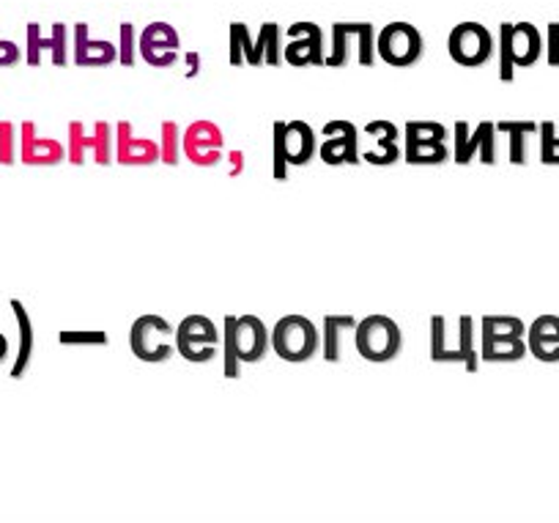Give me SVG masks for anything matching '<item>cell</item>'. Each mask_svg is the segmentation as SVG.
<instances>
[{
	"instance_id": "1",
	"label": "cell",
	"mask_w": 559,
	"mask_h": 523,
	"mask_svg": "<svg viewBox=\"0 0 559 523\" xmlns=\"http://www.w3.org/2000/svg\"><path fill=\"white\" fill-rule=\"evenodd\" d=\"M272 352V329L258 316H225L223 321V376L239 379L241 365H258Z\"/></svg>"
},
{
	"instance_id": "2",
	"label": "cell",
	"mask_w": 559,
	"mask_h": 523,
	"mask_svg": "<svg viewBox=\"0 0 559 523\" xmlns=\"http://www.w3.org/2000/svg\"><path fill=\"white\" fill-rule=\"evenodd\" d=\"M431 362L459 365L466 373L480 370V348H477L475 318L461 316L453 323L444 316H431Z\"/></svg>"
},
{
	"instance_id": "3",
	"label": "cell",
	"mask_w": 559,
	"mask_h": 523,
	"mask_svg": "<svg viewBox=\"0 0 559 523\" xmlns=\"http://www.w3.org/2000/svg\"><path fill=\"white\" fill-rule=\"evenodd\" d=\"M319 156V134L308 121L272 123V179L286 181L288 167H308Z\"/></svg>"
},
{
	"instance_id": "4",
	"label": "cell",
	"mask_w": 559,
	"mask_h": 523,
	"mask_svg": "<svg viewBox=\"0 0 559 523\" xmlns=\"http://www.w3.org/2000/svg\"><path fill=\"white\" fill-rule=\"evenodd\" d=\"M526 326L515 316H486L480 321V362L508 365L526 357Z\"/></svg>"
},
{
	"instance_id": "5",
	"label": "cell",
	"mask_w": 559,
	"mask_h": 523,
	"mask_svg": "<svg viewBox=\"0 0 559 523\" xmlns=\"http://www.w3.org/2000/svg\"><path fill=\"white\" fill-rule=\"evenodd\" d=\"M272 352L292 365L310 362L321 352V332L310 318L283 316L272 326Z\"/></svg>"
},
{
	"instance_id": "6",
	"label": "cell",
	"mask_w": 559,
	"mask_h": 523,
	"mask_svg": "<svg viewBox=\"0 0 559 523\" xmlns=\"http://www.w3.org/2000/svg\"><path fill=\"white\" fill-rule=\"evenodd\" d=\"M354 348L368 362L386 365L401 357L403 332L390 316L376 312V316L357 321V329H354Z\"/></svg>"
},
{
	"instance_id": "7",
	"label": "cell",
	"mask_w": 559,
	"mask_h": 523,
	"mask_svg": "<svg viewBox=\"0 0 559 523\" xmlns=\"http://www.w3.org/2000/svg\"><path fill=\"white\" fill-rule=\"evenodd\" d=\"M174 334L176 326H170V321L148 312V316L134 318V323L129 326V348L140 362L163 365L176 354Z\"/></svg>"
},
{
	"instance_id": "8",
	"label": "cell",
	"mask_w": 559,
	"mask_h": 523,
	"mask_svg": "<svg viewBox=\"0 0 559 523\" xmlns=\"http://www.w3.org/2000/svg\"><path fill=\"white\" fill-rule=\"evenodd\" d=\"M540 56L543 39L537 28L526 23L502 25V31H499V78L504 83H513V74L519 67H535Z\"/></svg>"
},
{
	"instance_id": "9",
	"label": "cell",
	"mask_w": 559,
	"mask_h": 523,
	"mask_svg": "<svg viewBox=\"0 0 559 523\" xmlns=\"http://www.w3.org/2000/svg\"><path fill=\"white\" fill-rule=\"evenodd\" d=\"M219 340H223V334L206 316H187L174 334L176 354L192 365L212 362L219 352Z\"/></svg>"
},
{
	"instance_id": "10",
	"label": "cell",
	"mask_w": 559,
	"mask_h": 523,
	"mask_svg": "<svg viewBox=\"0 0 559 523\" xmlns=\"http://www.w3.org/2000/svg\"><path fill=\"white\" fill-rule=\"evenodd\" d=\"M85 154H94V162L99 167L116 162V132L102 118L94 123V132H85L83 121H69L67 159L80 167L85 162Z\"/></svg>"
},
{
	"instance_id": "11",
	"label": "cell",
	"mask_w": 559,
	"mask_h": 523,
	"mask_svg": "<svg viewBox=\"0 0 559 523\" xmlns=\"http://www.w3.org/2000/svg\"><path fill=\"white\" fill-rule=\"evenodd\" d=\"M352 47H357L359 67H368V69L373 67L376 63V39H373V28H370L368 23L335 25V28H332V50H330V56H326L324 67H332V69L348 67Z\"/></svg>"
},
{
	"instance_id": "12",
	"label": "cell",
	"mask_w": 559,
	"mask_h": 523,
	"mask_svg": "<svg viewBox=\"0 0 559 523\" xmlns=\"http://www.w3.org/2000/svg\"><path fill=\"white\" fill-rule=\"evenodd\" d=\"M423 52H426L423 36H419V31L412 28L408 23L386 25L379 34V39H376V56L397 69H408L414 67V63H419Z\"/></svg>"
},
{
	"instance_id": "13",
	"label": "cell",
	"mask_w": 559,
	"mask_h": 523,
	"mask_svg": "<svg viewBox=\"0 0 559 523\" xmlns=\"http://www.w3.org/2000/svg\"><path fill=\"white\" fill-rule=\"evenodd\" d=\"M448 52L459 67L480 69L493 58V36L483 25L461 23L450 34Z\"/></svg>"
},
{
	"instance_id": "14",
	"label": "cell",
	"mask_w": 559,
	"mask_h": 523,
	"mask_svg": "<svg viewBox=\"0 0 559 523\" xmlns=\"http://www.w3.org/2000/svg\"><path fill=\"white\" fill-rule=\"evenodd\" d=\"M225 134L214 121H195L181 132V156L198 167H214L223 162Z\"/></svg>"
},
{
	"instance_id": "15",
	"label": "cell",
	"mask_w": 559,
	"mask_h": 523,
	"mask_svg": "<svg viewBox=\"0 0 559 523\" xmlns=\"http://www.w3.org/2000/svg\"><path fill=\"white\" fill-rule=\"evenodd\" d=\"M324 143L319 145V156L326 165H359L362 162V148H359V129L357 123L346 118L324 123Z\"/></svg>"
},
{
	"instance_id": "16",
	"label": "cell",
	"mask_w": 559,
	"mask_h": 523,
	"mask_svg": "<svg viewBox=\"0 0 559 523\" xmlns=\"http://www.w3.org/2000/svg\"><path fill=\"white\" fill-rule=\"evenodd\" d=\"M480 159L483 165L497 162V123L483 121L477 129H472L466 121L455 123V162L469 165Z\"/></svg>"
},
{
	"instance_id": "17",
	"label": "cell",
	"mask_w": 559,
	"mask_h": 523,
	"mask_svg": "<svg viewBox=\"0 0 559 523\" xmlns=\"http://www.w3.org/2000/svg\"><path fill=\"white\" fill-rule=\"evenodd\" d=\"M20 159L28 167H56L67 159V145L56 138H41L34 121L20 127Z\"/></svg>"
},
{
	"instance_id": "18",
	"label": "cell",
	"mask_w": 559,
	"mask_h": 523,
	"mask_svg": "<svg viewBox=\"0 0 559 523\" xmlns=\"http://www.w3.org/2000/svg\"><path fill=\"white\" fill-rule=\"evenodd\" d=\"M138 47H140V58H143L148 67L168 69L179 61L181 41H179V34H176L170 25L154 23L143 31Z\"/></svg>"
},
{
	"instance_id": "19",
	"label": "cell",
	"mask_w": 559,
	"mask_h": 523,
	"mask_svg": "<svg viewBox=\"0 0 559 523\" xmlns=\"http://www.w3.org/2000/svg\"><path fill=\"white\" fill-rule=\"evenodd\" d=\"M292 36V45H286L283 50V58H286L292 67H324L326 56H324V34L321 28L316 25L302 23V25H294L288 31Z\"/></svg>"
},
{
	"instance_id": "20",
	"label": "cell",
	"mask_w": 559,
	"mask_h": 523,
	"mask_svg": "<svg viewBox=\"0 0 559 523\" xmlns=\"http://www.w3.org/2000/svg\"><path fill=\"white\" fill-rule=\"evenodd\" d=\"M116 162L127 167H148L159 162V143L148 138H134L129 121L116 123Z\"/></svg>"
},
{
	"instance_id": "21",
	"label": "cell",
	"mask_w": 559,
	"mask_h": 523,
	"mask_svg": "<svg viewBox=\"0 0 559 523\" xmlns=\"http://www.w3.org/2000/svg\"><path fill=\"white\" fill-rule=\"evenodd\" d=\"M526 352L537 359V362L554 365L559 362V318L557 316H540L526 326Z\"/></svg>"
},
{
	"instance_id": "22",
	"label": "cell",
	"mask_w": 559,
	"mask_h": 523,
	"mask_svg": "<svg viewBox=\"0 0 559 523\" xmlns=\"http://www.w3.org/2000/svg\"><path fill=\"white\" fill-rule=\"evenodd\" d=\"M9 307H12V312H14V321H17V359H14L12 373L9 376H12L14 381H20V379H25L31 362H34L36 332H34V321H31L28 307H25L23 301L12 299L9 301Z\"/></svg>"
},
{
	"instance_id": "23",
	"label": "cell",
	"mask_w": 559,
	"mask_h": 523,
	"mask_svg": "<svg viewBox=\"0 0 559 523\" xmlns=\"http://www.w3.org/2000/svg\"><path fill=\"white\" fill-rule=\"evenodd\" d=\"M118 61V50L110 41H91L88 28H74V63L78 67H110Z\"/></svg>"
},
{
	"instance_id": "24",
	"label": "cell",
	"mask_w": 559,
	"mask_h": 523,
	"mask_svg": "<svg viewBox=\"0 0 559 523\" xmlns=\"http://www.w3.org/2000/svg\"><path fill=\"white\" fill-rule=\"evenodd\" d=\"M52 52V63L56 67H67V28L63 25H56L52 28V39H41L39 25H28V63L31 67H39L41 52Z\"/></svg>"
},
{
	"instance_id": "25",
	"label": "cell",
	"mask_w": 559,
	"mask_h": 523,
	"mask_svg": "<svg viewBox=\"0 0 559 523\" xmlns=\"http://www.w3.org/2000/svg\"><path fill=\"white\" fill-rule=\"evenodd\" d=\"M357 329V318L354 316H324V334H321V343H324V359L330 365H337L346 352V337L354 334Z\"/></svg>"
},
{
	"instance_id": "26",
	"label": "cell",
	"mask_w": 559,
	"mask_h": 523,
	"mask_svg": "<svg viewBox=\"0 0 559 523\" xmlns=\"http://www.w3.org/2000/svg\"><path fill=\"white\" fill-rule=\"evenodd\" d=\"M448 143H433V140H414L403 148V159L408 165H444L450 159Z\"/></svg>"
},
{
	"instance_id": "27",
	"label": "cell",
	"mask_w": 559,
	"mask_h": 523,
	"mask_svg": "<svg viewBox=\"0 0 559 523\" xmlns=\"http://www.w3.org/2000/svg\"><path fill=\"white\" fill-rule=\"evenodd\" d=\"M540 123L535 121H499L497 132H504L510 138V162L513 165H524L526 162V138L537 134Z\"/></svg>"
},
{
	"instance_id": "28",
	"label": "cell",
	"mask_w": 559,
	"mask_h": 523,
	"mask_svg": "<svg viewBox=\"0 0 559 523\" xmlns=\"http://www.w3.org/2000/svg\"><path fill=\"white\" fill-rule=\"evenodd\" d=\"M230 63L234 67H261L255 56V45H252L250 34H247L245 25H234L230 28Z\"/></svg>"
},
{
	"instance_id": "29",
	"label": "cell",
	"mask_w": 559,
	"mask_h": 523,
	"mask_svg": "<svg viewBox=\"0 0 559 523\" xmlns=\"http://www.w3.org/2000/svg\"><path fill=\"white\" fill-rule=\"evenodd\" d=\"M159 132H163V140H159V162H165V165H179L181 159V129L176 121H163V127H159Z\"/></svg>"
},
{
	"instance_id": "30",
	"label": "cell",
	"mask_w": 559,
	"mask_h": 523,
	"mask_svg": "<svg viewBox=\"0 0 559 523\" xmlns=\"http://www.w3.org/2000/svg\"><path fill=\"white\" fill-rule=\"evenodd\" d=\"M403 134H406V143H414V140H433V143H448L450 129L439 121H408L403 127Z\"/></svg>"
},
{
	"instance_id": "31",
	"label": "cell",
	"mask_w": 559,
	"mask_h": 523,
	"mask_svg": "<svg viewBox=\"0 0 559 523\" xmlns=\"http://www.w3.org/2000/svg\"><path fill=\"white\" fill-rule=\"evenodd\" d=\"M255 56L261 63H269V67H277L283 52H280V31L274 25H266V28L258 34Z\"/></svg>"
},
{
	"instance_id": "32",
	"label": "cell",
	"mask_w": 559,
	"mask_h": 523,
	"mask_svg": "<svg viewBox=\"0 0 559 523\" xmlns=\"http://www.w3.org/2000/svg\"><path fill=\"white\" fill-rule=\"evenodd\" d=\"M61 345H110V337L102 329H63L58 332Z\"/></svg>"
},
{
	"instance_id": "33",
	"label": "cell",
	"mask_w": 559,
	"mask_h": 523,
	"mask_svg": "<svg viewBox=\"0 0 559 523\" xmlns=\"http://www.w3.org/2000/svg\"><path fill=\"white\" fill-rule=\"evenodd\" d=\"M540 134V162L543 165H559V138L554 121H543L537 127Z\"/></svg>"
},
{
	"instance_id": "34",
	"label": "cell",
	"mask_w": 559,
	"mask_h": 523,
	"mask_svg": "<svg viewBox=\"0 0 559 523\" xmlns=\"http://www.w3.org/2000/svg\"><path fill=\"white\" fill-rule=\"evenodd\" d=\"M17 162V127L12 121H0V165Z\"/></svg>"
},
{
	"instance_id": "35",
	"label": "cell",
	"mask_w": 559,
	"mask_h": 523,
	"mask_svg": "<svg viewBox=\"0 0 559 523\" xmlns=\"http://www.w3.org/2000/svg\"><path fill=\"white\" fill-rule=\"evenodd\" d=\"M401 156H403V151L397 148L395 143H392V145H379V148H376V151H365L362 159H368L370 165L384 167V165H395V162L401 159Z\"/></svg>"
},
{
	"instance_id": "36",
	"label": "cell",
	"mask_w": 559,
	"mask_h": 523,
	"mask_svg": "<svg viewBox=\"0 0 559 523\" xmlns=\"http://www.w3.org/2000/svg\"><path fill=\"white\" fill-rule=\"evenodd\" d=\"M365 132L370 134V138L379 140V145H392L397 140V127L392 121H370L368 127H365Z\"/></svg>"
},
{
	"instance_id": "37",
	"label": "cell",
	"mask_w": 559,
	"mask_h": 523,
	"mask_svg": "<svg viewBox=\"0 0 559 523\" xmlns=\"http://www.w3.org/2000/svg\"><path fill=\"white\" fill-rule=\"evenodd\" d=\"M134 28L132 25H123L121 28V52H118V61L123 67H134Z\"/></svg>"
},
{
	"instance_id": "38",
	"label": "cell",
	"mask_w": 559,
	"mask_h": 523,
	"mask_svg": "<svg viewBox=\"0 0 559 523\" xmlns=\"http://www.w3.org/2000/svg\"><path fill=\"white\" fill-rule=\"evenodd\" d=\"M20 58H23V52H20L14 41L0 39V67H17Z\"/></svg>"
},
{
	"instance_id": "39",
	"label": "cell",
	"mask_w": 559,
	"mask_h": 523,
	"mask_svg": "<svg viewBox=\"0 0 559 523\" xmlns=\"http://www.w3.org/2000/svg\"><path fill=\"white\" fill-rule=\"evenodd\" d=\"M548 63L559 67V25L548 28Z\"/></svg>"
},
{
	"instance_id": "40",
	"label": "cell",
	"mask_w": 559,
	"mask_h": 523,
	"mask_svg": "<svg viewBox=\"0 0 559 523\" xmlns=\"http://www.w3.org/2000/svg\"><path fill=\"white\" fill-rule=\"evenodd\" d=\"M230 159V179H236V176H241V170H245V154H241V151H234V154L228 156Z\"/></svg>"
},
{
	"instance_id": "41",
	"label": "cell",
	"mask_w": 559,
	"mask_h": 523,
	"mask_svg": "<svg viewBox=\"0 0 559 523\" xmlns=\"http://www.w3.org/2000/svg\"><path fill=\"white\" fill-rule=\"evenodd\" d=\"M7 357H9V340H7V334L0 332V365L7 362Z\"/></svg>"
}]
</instances>
